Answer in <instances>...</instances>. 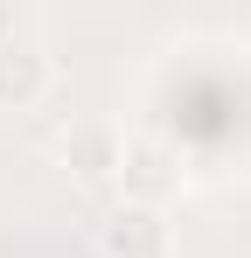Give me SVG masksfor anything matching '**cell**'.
I'll list each match as a JSON object with an SVG mask.
<instances>
[{"label":"cell","instance_id":"1","mask_svg":"<svg viewBox=\"0 0 251 258\" xmlns=\"http://www.w3.org/2000/svg\"><path fill=\"white\" fill-rule=\"evenodd\" d=\"M119 188H126V203L167 210V203L189 188V161H181V147H174V140H126Z\"/></svg>","mask_w":251,"mask_h":258},{"label":"cell","instance_id":"2","mask_svg":"<svg viewBox=\"0 0 251 258\" xmlns=\"http://www.w3.org/2000/svg\"><path fill=\"white\" fill-rule=\"evenodd\" d=\"M49 154H56V168L70 174V181L98 188V181H119L126 140H119V126H105V119H70V126H56Z\"/></svg>","mask_w":251,"mask_h":258},{"label":"cell","instance_id":"3","mask_svg":"<svg viewBox=\"0 0 251 258\" xmlns=\"http://www.w3.org/2000/svg\"><path fill=\"white\" fill-rule=\"evenodd\" d=\"M98 258H174V223H167V210L119 203V210L98 223Z\"/></svg>","mask_w":251,"mask_h":258},{"label":"cell","instance_id":"4","mask_svg":"<svg viewBox=\"0 0 251 258\" xmlns=\"http://www.w3.org/2000/svg\"><path fill=\"white\" fill-rule=\"evenodd\" d=\"M56 91V56L28 35H0V112H28Z\"/></svg>","mask_w":251,"mask_h":258}]
</instances>
